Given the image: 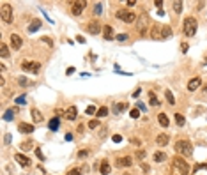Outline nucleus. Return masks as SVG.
Listing matches in <instances>:
<instances>
[{
  "label": "nucleus",
  "mask_w": 207,
  "mask_h": 175,
  "mask_svg": "<svg viewBox=\"0 0 207 175\" xmlns=\"http://www.w3.org/2000/svg\"><path fill=\"white\" fill-rule=\"evenodd\" d=\"M175 150H177V154H181L182 158H190L191 154H193V145H191L188 140H179V142L175 143Z\"/></svg>",
  "instance_id": "obj_1"
},
{
  "label": "nucleus",
  "mask_w": 207,
  "mask_h": 175,
  "mask_svg": "<svg viewBox=\"0 0 207 175\" xmlns=\"http://www.w3.org/2000/svg\"><path fill=\"white\" fill-rule=\"evenodd\" d=\"M196 28H198V23H196V20L193 16H188L184 20V25H182V30H184V35H188V37H193L196 34Z\"/></svg>",
  "instance_id": "obj_2"
},
{
  "label": "nucleus",
  "mask_w": 207,
  "mask_h": 175,
  "mask_svg": "<svg viewBox=\"0 0 207 175\" xmlns=\"http://www.w3.org/2000/svg\"><path fill=\"white\" fill-rule=\"evenodd\" d=\"M172 164H174V168L179 170L181 175H188V173H190V164L186 163L184 158H181V156L174 158V159H172Z\"/></svg>",
  "instance_id": "obj_3"
},
{
  "label": "nucleus",
  "mask_w": 207,
  "mask_h": 175,
  "mask_svg": "<svg viewBox=\"0 0 207 175\" xmlns=\"http://www.w3.org/2000/svg\"><path fill=\"white\" fill-rule=\"evenodd\" d=\"M22 69L25 73H34V74H37L41 71V62L37 60H23L22 62Z\"/></svg>",
  "instance_id": "obj_4"
},
{
  "label": "nucleus",
  "mask_w": 207,
  "mask_h": 175,
  "mask_svg": "<svg viewBox=\"0 0 207 175\" xmlns=\"http://www.w3.org/2000/svg\"><path fill=\"white\" fill-rule=\"evenodd\" d=\"M0 20L4 23H12V7L9 4H2V7H0Z\"/></svg>",
  "instance_id": "obj_5"
},
{
  "label": "nucleus",
  "mask_w": 207,
  "mask_h": 175,
  "mask_svg": "<svg viewBox=\"0 0 207 175\" xmlns=\"http://www.w3.org/2000/svg\"><path fill=\"white\" fill-rule=\"evenodd\" d=\"M85 7H87V2H85V0H83V2H71V12H73V16H80V14H83Z\"/></svg>",
  "instance_id": "obj_6"
},
{
  "label": "nucleus",
  "mask_w": 207,
  "mask_h": 175,
  "mask_svg": "<svg viewBox=\"0 0 207 175\" xmlns=\"http://www.w3.org/2000/svg\"><path fill=\"white\" fill-rule=\"evenodd\" d=\"M14 161H16L20 166H23V168H28L30 164H32V161H30V158H27V156H23L22 152L14 154Z\"/></svg>",
  "instance_id": "obj_7"
},
{
  "label": "nucleus",
  "mask_w": 207,
  "mask_h": 175,
  "mask_svg": "<svg viewBox=\"0 0 207 175\" xmlns=\"http://www.w3.org/2000/svg\"><path fill=\"white\" fill-rule=\"evenodd\" d=\"M9 41H11V48L14 50V51H18V50H22L23 46V39L18 35V34H11V37H9Z\"/></svg>",
  "instance_id": "obj_8"
},
{
  "label": "nucleus",
  "mask_w": 207,
  "mask_h": 175,
  "mask_svg": "<svg viewBox=\"0 0 207 175\" xmlns=\"http://www.w3.org/2000/svg\"><path fill=\"white\" fill-rule=\"evenodd\" d=\"M131 164H133V158L131 156H124V158H119L115 161V166H119V168H129Z\"/></svg>",
  "instance_id": "obj_9"
},
{
  "label": "nucleus",
  "mask_w": 207,
  "mask_h": 175,
  "mask_svg": "<svg viewBox=\"0 0 207 175\" xmlns=\"http://www.w3.org/2000/svg\"><path fill=\"white\" fill-rule=\"evenodd\" d=\"M87 30H89L90 34H92V35H98V34L101 32L103 28H101V23H99L98 20H92V21H89V25H87Z\"/></svg>",
  "instance_id": "obj_10"
},
{
  "label": "nucleus",
  "mask_w": 207,
  "mask_h": 175,
  "mask_svg": "<svg viewBox=\"0 0 207 175\" xmlns=\"http://www.w3.org/2000/svg\"><path fill=\"white\" fill-rule=\"evenodd\" d=\"M200 87H202V78L200 76L191 78L190 82H188V90H190V92H195V90H198Z\"/></svg>",
  "instance_id": "obj_11"
},
{
  "label": "nucleus",
  "mask_w": 207,
  "mask_h": 175,
  "mask_svg": "<svg viewBox=\"0 0 207 175\" xmlns=\"http://www.w3.org/2000/svg\"><path fill=\"white\" fill-rule=\"evenodd\" d=\"M18 131L22 133V135H32V133H34V126H32V124H27V122H22V124L18 126Z\"/></svg>",
  "instance_id": "obj_12"
},
{
  "label": "nucleus",
  "mask_w": 207,
  "mask_h": 175,
  "mask_svg": "<svg viewBox=\"0 0 207 175\" xmlns=\"http://www.w3.org/2000/svg\"><path fill=\"white\" fill-rule=\"evenodd\" d=\"M76 117H78V110H76V106H69V108L65 110V119L67 121H76Z\"/></svg>",
  "instance_id": "obj_13"
},
{
  "label": "nucleus",
  "mask_w": 207,
  "mask_h": 175,
  "mask_svg": "<svg viewBox=\"0 0 207 175\" xmlns=\"http://www.w3.org/2000/svg\"><path fill=\"white\" fill-rule=\"evenodd\" d=\"M170 142V136L166 135V133H159L158 136H156V143H158L159 147H165V145H168Z\"/></svg>",
  "instance_id": "obj_14"
},
{
  "label": "nucleus",
  "mask_w": 207,
  "mask_h": 175,
  "mask_svg": "<svg viewBox=\"0 0 207 175\" xmlns=\"http://www.w3.org/2000/svg\"><path fill=\"white\" fill-rule=\"evenodd\" d=\"M113 34L115 32H113V27H112V25H104L103 27V37L106 39V41H112V39L115 37Z\"/></svg>",
  "instance_id": "obj_15"
},
{
  "label": "nucleus",
  "mask_w": 207,
  "mask_h": 175,
  "mask_svg": "<svg viewBox=\"0 0 207 175\" xmlns=\"http://www.w3.org/2000/svg\"><path fill=\"white\" fill-rule=\"evenodd\" d=\"M48 127H50V131H59V127H60V119L55 115V117H51L48 121Z\"/></svg>",
  "instance_id": "obj_16"
},
{
  "label": "nucleus",
  "mask_w": 207,
  "mask_h": 175,
  "mask_svg": "<svg viewBox=\"0 0 207 175\" xmlns=\"http://www.w3.org/2000/svg\"><path fill=\"white\" fill-rule=\"evenodd\" d=\"M30 115H32V121L36 122V124H41V122L44 121L43 113H41V111H39L37 108H32V110H30Z\"/></svg>",
  "instance_id": "obj_17"
},
{
  "label": "nucleus",
  "mask_w": 207,
  "mask_h": 175,
  "mask_svg": "<svg viewBox=\"0 0 207 175\" xmlns=\"http://www.w3.org/2000/svg\"><path fill=\"white\" fill-rule=\"evenodd\" d=\"M99 172H101V175H108L110 172H112V166H110V163L106 161V159H103V161H101V166H99Z\"/></svg>",
  "instance_id": "obj_18"
},
{
  "label": "nucleus",
  "mask_w": 207,
  "mask_h": 175,
  "mask_svg": "<svg viewBox=\"0 0 207 175\" xmlns=\"http://www.w3.org/2000/svg\"><path fill=\"white\" fill-rule=\"evenodd\" d=\"M158 122L161 127H168L170 126V121H168V115L166 113H159L158 115Z\"/></svg>",
  "instance_id": "obj_19"
},
{
  "label": "nucleus",
  "mask_w": 207,
  "mask_h": 175,
  "mask_svg": "<svg viewBox=\"0 0 207 175\" xmlns=\"http://www.w3.org/2000/svg\"><path fill=\"white\" fill-rule=\"evenodd\" d=\"M172 37V28L168 25H163L161 27V39H170Z\"/></svg>",
  "instance_id": "obj_20"
},
{
  "label": "nucleus",
  "mask_w": 207,
  "mask_h": 175,
  "mask_svg": "<svg viewBox=\"0 0 207 175\" xmlns=\"http://www.w3.org/2000/svg\"><path fill=\"white\" fill-rule=\"evenodd\" d=\"M39 28H41V20H32L30 27H28V32H30V34H34V32H37Z\"/></svg>",
  "instance_id": "obj_21"
},
{
  "label": "nucleus",
  "mask_w": 207,
  "mask_h": 175,
  "mask_svg": "<svg viewBox=\"0 0 207 175\" xmlns=\"http://www.w3.org/2000/svg\"><path fill=\"white\" fill-rule=\"evenodd\" d=\"M166 159H168V156L165 152H154V163H163Z\"/></svg>",
  "instance_id": "obj_22"
},
{
  "label": "nucleus",
  "mask_w": 207,
  "mask_h": 175,
  "mask_svg": "<svg viewBox=\"0 0 207 175\" xmlns=\"http://www.w3.org/2000/svg\"><path fill=\"white\" fill-rule=\"evenodd\" d=\"M9 48H7V44L6 43H2L0 44V57H2V59H7V57H9Z\"/></svg>",
  "instance_id": "obj_23"
},
{
  "label": "nucleus",
  "mask_w": 207,
  "mask_h": 175,
  "mask_svg": "<svg viewBox=\"0 0 207 175\" xmlns=\"http://www.w3.org/2000/svg\"><path fill=\"white\" fill-rule=\"evenodd\" d=\"M126 108H128V103H117L115 104V108H113V113L119 115V113H122Z\"/></svg>",
  "instance_id": "obj_24"
},
{
  "label": "nucleus",
  "mask_w": 207,
  "mask_h": 175,
  "mask_svg": "<svg viewBox=\"0 0 207 175\" xmlns=\"http://www.w3.org/2000/svg\"><path fill=\"white\" fill-rule=\"evenodd\" d=\"M151 37H161V28H159V25H154L152 28H151Z\"/></svg>",
  "instance_id": "obj_25"
},
{
  "label": "nucleus",
  "mask_w": 207,
  "mask_h": 175,
  "mask_svg": "<svg viewBox=\"0 0 207 175\" xmlns=\"http://www.w3.org/2000/svg\"><path fill=\"white\" fill-rule=\"evenodd\" d=\"M128 12H129L128 9H119V11L115 12V16L119 18L120 21H126V16H128Z\"/></svg>",
  "instance_id": "obj_26"
},
{
  "label": "nucleus",
  "mask_w": 207,
  "mask_h": 175,
  "mask_svg": "<svg viewBox=\"0 0 207 175\" xmlns=\"http://www.w3.org/2000/svg\"><path fill=\"white\" fill-rule=\"evenodd\" d=\"M151 99H149V104H151V106H159V99L156 97V94H154V90H151Z\"/></svg>",
  "instance_id": "obj_27"
},
{
  "label": "nucleus",
  "mask_w": 207,
  "mask_h": 175,
  "mask_svg": "<svg viewBox=\"0 0 207 175\" xmlns=\"http://www.w3.org/2000/svg\"><path fill=\"white\" fill-rule=\"evenodd\" d=\"M175 122H177V126L182 127L186 124V119H184V115H181V113H175Z\"/></svg>",
  "instance_id": "obj_28"
},
{
  "label": "nucleus",
  "mask_w": 207,
  "mask_h": 175,
  "mask_svg": "<svg viewBox=\"0 0 207 175\" xmlns=\"http://www.w3.org/2000/svg\"><path fill=\"white\" fill-rule=\"evenodd\" d=\"M14 111H16V110H7V111H6V113H4V121H7V122H9V121H12V119H14Z\"/></svg>",
  "instance_id": "obj_29"
},
{
  "label": "nucleus",
  "mask_w": 207,
  "mask_h": 175,
  "mask_svg": "<svg viewBox=\"0 0 207 175\" xmlns=\"http://www.w3.org/2000/svg\"><path fill=\"white\" fill-rule=\"evenodd\" d=\"M18 83H20L22 87H30V85H32V82H30V80H27L25 76H20V78H18Z\"/></svg>",
  "instance_id": "obj_30"
},
{
  "label": "nucleus",
  "mask_w": 207,
  "mask_h": 175,
  "mask_svg": "<svg viewBox=\"0 0 207 175\" xmlns=\"http://www.w3.org/2000/svg\"><path fill=\"white\" fill-rule=\"evenodd\" d=\"M172 6H174V11L177 12V14H181V12H182V2H181V0H175Z\"/></svg>",
  "instance_id": "obj_31"
},
{
  "label": "nucleus",
  "mask_w": 207,
  "mask_h": 175,
  "mask_svg": "<svg viewBox=\"0 0 207 175\" xmlns=\"http://www.w3.org/2000/svg\"><path fill=\"white\" fill-rule=\"evenodd\" d=\"M98 119H103V117H106V115H108V108H106V106H101V108L98 110Z\"/></svg>",
  "instance_id": "obj_32"
},
{
  "label": "nucleus",
  "mask_w": 207,
  "mask_h": 175,
  "mask_svg": "<svg viewBox=\"0 0 207 175\" xmlns=\"http://www.w3.org/2000/svg\"><path fill=\"white\" fill-rule=\"evenodd\" d=\"M136 21V14L133 11H129L128 12V16H126V21L124 23H135Z\"/></svg>",
  "instance_id": "obj_33"
},
{
  "label": "nucleus",
  "mask_w": 207,
  "mask_h": 175,
  "mask_svg": "<svg viewBox=\"0 0 207 175\" xmlns=\"http://www.w3.org/2000/svg\"><path fill=\"white\" fill-rule=\"evenodd\" d=\"M165 97H166V101H168L170 104H175V97H174V94H172V90H166V92H165Z\"/></svg>",
  "instance_id": "obj_34"
},
{
  "label": "nucleus",
  "mask_w": 207,
  "mask_h": 175,
  "mask_svg": "<svg viewBox=\"0 0 207 175\" xmlns=\"http://www.w3.org/2000/svg\"><path fill=\"white\" fill-rule=\"evenodd\" d=\"M30 147H34V142H32V140H28V142H23L22 145H20V149H22V150H30Z\"/></svg>",
  "instance_id": "obj_35"
},
{
  "label": "nucleus",
  "mask_w": 207,
  "mask_h": 175,
  "mask_svg": "<svg viewBox=\"0 0 207 175\" xmlns=\"http://www.w3.org/2000/svg\"><path fill=\"white\" fill-rule=\"evenodd\" d=\"M145 25H147L145 20H140V21H138V32L140 34H145Z\"/></svg>",
  "instance_id": "obj_36"
},
{
  "label": "nucleus",
  "mask_w": 207,
  "mask_h": 175,
  "mask_svg": "<svg viewBox=\"0 0 207 175\" xmlns=\"http://www.w3.org/2000/svg\"><path fill=\"white\" fill-rule=\"evenodd\" d=\"M101 11H103V4H96L94 6V16H99Z\"/></svg>",
  "instance_id": "obj_37"
},
{
  "label": "nucleus",
  "mask_w": 207,
  "mask_h": 175,
  "mask_svg": "<svg viewBox=\"0 0 207 175\" xmlns=\"http://www.w3.org/2000/svg\"><path fill=\"white\" fill-rule=\"evenodd\" d=\"M207 168V163H200V164H195V166H193V172H198V170H205Z\"/></svg>",
  "instance_id": "obj_38"
},
{
  "label": "nucleus",
  "mask_w": 207,
  "mask_h": 175,
  "mask_svg": "<svg viewBox=\"0 0 207 175\" xmlns=\"http://www.w3.org/2000/svg\"><path fill=\"white\" fill-rule=\"evenodd\" d=\"M129 117H131V119H138V117H140V110H138V108L131 110V111H129Z\"/></svg>",
  "instance_id": "obj_39"
},
{
  "label": "nucleus",
  "mask_w": 207,
  "mask_h": 175,
  "mask_svg": "<svg viewBox=\"0 0 207 175\" xmlns=\"http://www.w3.org/2000/svg\"><path fill=\"white\" fill-rule=\"evenodd\" d=\"M41 41H43L44 44H48V48H50V50L53 48V41H51L50 37H41Z\"/></svg>",
  "instance_id": "obj_40"
},
{
  "label": "nucleus",
  "mask_w": 207,
  "mask_h": 175,
  "mask_svg": "<svg viewBox=\"0 0 207 175\" xmlns=\"http://www.w3.org/2000/svg\"><path fill=\"white\" fill-rule=\"evenodd\" d=\"M85 113H87V115H94V113H98V111H96V106H94V104H90V106H89V108L85 110Z\"/></svg>",
  "instance_id": "obj_41"
},
{
  "label": "nucleus",
  "mask_w": 207,
  "mask_h": 175,
  "mask_svg": "<svg viewBox=\"0 0 207 175\" xmlns=\"http://www.w3.org/2000/svg\"><path fill=\"white\" fill-rule=\"evenodd\" d=\"M67 175H82V170L80 168H71L67 172Z\"/></svg>",
  "instance_id": "obj_42"
},
{
  "label": "nucleus",
  "mask_w": 207,
  "mask_h": 175,
  "mask_svg": "<svg viewBox=\"0 0 207 175\" xmlns=\"http://www.w3.org/2000/svg\"><path fill=\"white\" fill-rule=\"evenodd\" d=\"M98 126H99V121H98V119H96V121H90V122H89V129H96Z\"/></svg>",
  "instance_id": "obj_43"
},
{
  "label": "nucleus",
  "mask_w": 207,
  "mask_h": 175,
  "mask_svg": "<svg viewBox=\"0 0 207 175\" xmlns=\"http://www.w3.org/2000/svg\"><path fill=\"white\" fill-rule=\"evenodd\" d=\"M136 158L143 159V158H145V150H143V149H138V150H136Z\"/></svg>",
  "instance_id": "obj_44"
},
{
  "label": "nucleus",
  "mask_w": 207,
  "mask_h": 175,
  "mask_svg": "<svg viewBox=\"0 0 207 175\" xmlns=\"http://www.w3.org/2000/svg\"><path fill=\"white\" fill-rule=\"evenodd\" d=\"M14 101H16L18 104H25V103H27V97H25V96H20V97H16Z\"/></svg>",
  "instance_id": "obj_45"
},
{
  "label": "nucleus",
  "mask_w": 207,
  "mask_h": 175,
  "mask_svg": "<svg viewBox=\"0 0 207 175\" xmlns=\"http://www.w3.org/2000/svg\"><path fill=\"white\" fill-rule=\"evenodd\" d=\"M117 41H120V43L128 41V34H119V35H117Z\"/></svg>",
  "instance_id": "obj_46"
},
{
  "label": "nucleus",
  "mask_w": 207,
  "mask_h": 175,
  "mask_svg": "<svg viewBox=\"0 0 207 175\" xmlns=\"http://www.w3.org/2000/svg\"><path fill=\"white\" fill-rule=\"evenodd\" d=\"M87 156H89V150H80V152H78V158H80V159L87 158Z\"/></svg>",
  "instance_id": "obj_47"
},
{
  "label": "nucleus",
  "mask_w": 207,
  "mask_h": 175,
  "mask_svg": "<svg viewBox=\"0 0 207 175\" xmlns=\"http://www.w3.org/2000/svg\"><path fill=\"white\" fill-rule=\"evenodd\" d=\"M112 140H113L115 143H120V142H122V136H120V135H113V136H112Z\"/></svg>",
  "instance_id": "obj_48"
},
{
  "label": "nucleus",
  "mask_w": 207,
  "mask_h": 175,
  "mask_svg": "<svg viewBox=\"0 0 207 175\" xmlns=\"http://www.w3.org/2000/svg\"><path fill=\"white\" fill-rule=\"evenodd\" d=\"M36 154H37V158L41 159V161H44V154L41 152V149H36Z\"/></svg>",
  "instance_id": "obj_49"
},
{
  "label": "nucleus",
  "mask_w": 207,
  "mask_h": 175,
  "mask_svg": "<svg viewBox=\"0 0 207 175\" xmlns=\"http://www.w3.org/2000/svg\"><path fill=\"white\" fill-rule=\"evenodd\" d=\"M181 50H182V53H186V51H188V43H182V44H181Z\"/></svg>",
  "instance_id": "obj_50"
},
{
  "label": "nucleus",
  "mask_w": 207,
  "mask_h": 175,
  "mask_svg": "<svg viewBox=\"0 0 207 175\" xmlns=\"http://www.w3.org/2000/svg\"><path fill=\"white\" fill-rule=\"evenodd\" d=\"M140 92H142V88H136L135 92H133V97H138V96H140Z\"/></svg>",
  "instance_id": "obj_51"
},
{
  "label": "nucleus",
  "mask_w": 207,
  "mask_h": 175,
  "mask_svg": "<svg viewBox=\"0 0 207 175\" xmlns=\"http://www.w3.org/2000/svg\"><path fill=\"white\" fill-rule=\"evenodd\" d=\"M65 142H73V135H71V133H67V135H65Z\"/></svg>",
  "instance_id": "obj_52"
},
{
  "label": "nucleus",
  "mask_w": 207,
  "mask_h": 175,
  "mask_svg": "<svg viewBox=\"0 0 207 175\" xmlns=\"http://www.w3.org/2000/svg\"><path fill=\"white\" fill-rule=\"evenodd\" d=\"M65 73H67V74H73V73H75V67H67V71Z\"/></svg>",
  "instance_id": "obj_53"
},
{
  "label": "nucleus",
  "mask_w": 207,
  "mask_h": 175,
  "mask_svg": "<svg viewBox=\"0 0 207 175\" xmlns=\"http://www.w3.org/2000/svg\"><path fill=\"white\" fill-rule=\"evenodd\" d=\"M135 4H136L135 0H128V6H129V7H133V6H135Z\"/></svg>",
  "instance_id": "obj_54"
},
{
  "label": "nucleus",
  "mask_w": 207,
  "mask_h": 175,
  "mask_svg": "<svg viewBox=\"0 0 207 175\" xmlns=\"http://www.w3.org/2000/svg\"><path fill=\"white\" fill-rule=\"evenodd\" d=\"M204 66H207V57H205V60H204Z\"/></svg>",
  "instance_id": "obj_55"
}]
</instances>
